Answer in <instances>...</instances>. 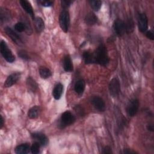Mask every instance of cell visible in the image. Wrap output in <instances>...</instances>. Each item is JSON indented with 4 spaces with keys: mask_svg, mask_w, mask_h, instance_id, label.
<instances>
[{
    "mask_svg": "<svg viewBox=\"0 0 154 154\" xmlns=\"http://www.w3.org/2000/svg\"><path fill=\"white\" fill-rule=\"evenodd\" d=\"M31 150V147L28 143H23L17 146L15 149V153L17 154H26Z\"/></svg>",
    "mask_w": 154,
    "mask_h": 154,
    "instance_id": "cell-14",
    "label": "cell"
},
{
    "mask_svg": "<svg viewBox=\"0 0 154 154\" xmlns=\"http://www.w3.org/2000/svg\"><path fill=\"white\" fill-rule=\"evenodd\" d=\"M146 35V37L149 39H150L151 40H153L154 39V35H153V33L152 31H147Z\"/></svg>",
    "mask_w": 154,
    "mask_h": 154,
    "instance_id": "cell-33",
    "label": "cell"
},
{
    "mask_svg": "<svg viewBox=\"0 0 154 154\" xmlns=\"http://www.w3.org/2000/svg\"><path fill=\"white\" fill-rule=\"evenodd\" d=\"M63 68L66 72H70L73 71V64L70 55H67L63 60Z\"/></svg>",
    "mask_w": 154,
    "mask_h": 154,
    "instance_id": "cell-16",
    "label": "cell"
},
{
    "mask_svg": "<svg viewBox=\"0 0 154 154\" xmlns=\"http://www.w3.org/2000/svg\"><path fill=\"white\" fill-rule=\"evenodd\" d=\"M123 153H135L136 152L131 150V149H126L124 150V151L122 152Z\"/></svg>",
    "mask_w": 154,
    "mask_h": 154,
    "instance_id": "cell-34",
    "label": "cell"
},
{
    "mask_svg": "<svg viewBox=\"0 0 154 154\" xmlns=\"http://www.w3.org/2000/svg\"><path fill=\"white\" fill-rule=\"evenodd\" d=\"M38 2L43 7H51L53 5V2L52 1L49 0H40L38 1Z\"/></svg>",
    "mask_w": 154,
    "mask_h": 154,
    "instance_id": "cell-29",
    "label": "cell"
},
{
    "mask_svg": "<svg viewBox=\"0 0 154 154\" xmlns=\"http://www.w3.org/2000/svg\"><path fill=\"white\" fill-rule=\"evenodd\" d=\"M9 17H10L9 12L6 10L2 9V8H1V10H0V20H1V22L2 23L3 22H5L7 20H8Z\"/></svg>",
    "mask_w": 154,
    "mask_h": 154,
    "instance_id": "cell-25",
    "label": "cell"
},
{
    "mask_svg": "<svg viewBox=\"0 0 154 154\" xmlns=\"http://www.w3.org/2000/svg\"><path fill=\"white\" fill-rule=\"evenodd\" d=\"M31 137L40 143V145L45 146L48 143V139L46 136L40 132H35L31 134Z\"/></svg>",
    "mask_w": 154,
    "mask_h": 154,
    "instance_id": "cell-12",
    "label": "cell"
},
{
    "mask_svg": "<svg viewBox=\"0 0 154 154\" xmlns=\"http://www.w3.org/2000/svg\"><path fill=\"white\" fill-rule=\"evenodd\" d=\"M0 51L1 55L7 61L11 63L14 61L15 57L14 55L4 40H1L0 43Z\"/></svg>",
    "mask_w": 154,
    "mask_h": 154,
    "instance_id": "cell-2",
    "label": "cell"
},
{
    "mask_svg": "<svg viewBox=\"0 0 154 154\" xmlns=\"http://www.w3.org/2000/svg\"><path fill=\"white\" fill-rule=\"evenodd\" d=\"M26 85L28 89L32 92H35L38 89V85L37 82L33 78L30 76L26 79Z\"/></svg>",
    "mask_w": 154,
    "mask_h": 154,
    "instance_id": "cell-20",
    "label": "cell"
},
{
    "mask_svg": "<svg viewBox=\"0 0 154 154\" xmlns=\"http://www.w3.org/2000/svg\"><path fill=\"white\" fill-rule=\"evenodd\" d=\"M1 124H0V125H1V128H2V126H3V125H4V119H3V117H2V116H1Z\"/></svg>",
    "mask_w": 154,
    "mask_h": 154,
    "instance_id": "cell-36",
    "label": "cell"
},
{
    "mask_svg": "<svg viewBox=\"0 0 154 154\" xmlns=\"http://www.w3.org/2000/svg\"><path fill=\"white\" fill-rule=\"evenodd\" d=\"M91 103L93 106L99 111H104L105 104L103 100L99 96H93L91 99Z\"/></svg>",
    "mask_w": 154,
    "mask_h": 154,
    "instance_id": "cell-10",
    "label": "cell"
},
{
    "mask_svg": "<svg viewBox=\"0 0 154 154\" xmlns=\"http://www.w3.org/2000/svg\"><path fill=\"white\" fill-rule=\"evenodd\" d=\"M147 129L149 131H151V132H153V125H147Z\"/></svg>",
    "mask_w": 154,
    "mask_h": 154,
    "instance_id": "cell-35",
    "label": "cell"
},
{
    "mask_svg": "<svg viewBox=\"0 0 154 154\" xmlns=\"http://www.w3.org/2000/svg\"><path fill=\"white\" fill-rule=\"evenodd\" d=\"M76 120L75 116L69 111H66L64 112L60 119V126H61V128H64L67 126H69L72 125Z\"/></svg>",
    "mask_w": 154,
    "mask_h": 154,
    "instance_id": "cell-4",
    "label": "cell"
},
{
    "mask_svg": "<svg viewBox=\"0 0 154 154\" xmlns=\"http://www.w3.org/2000/svg\"><path fill=\"white\" fill-rule=\"evenodd\" d=\"M103 153H112V150H111V148L109 147V146H106L103 148V152H102Z\"/></svg>",
    "mask_w": 154,
    "mask_h": 154,
    "instance_id": "cell-32",
    "label": "cell"
},
{
    "mask_svg": "<svg viewBox=\"0 0 154 154\" xmlns=\"http://www.w3.org/2000/svg\"><path fill=\"white\" fill-rule=\"evenodd\" d=\"M126 32L129 33L133 31L134 30V22L132 19H129L126 22H125Z\"/></svg>",
    "mask_w": 154,
    "mask_h": 154,
    "instance_id": "cell-26",
    "label": "cell"
},
{
    "mask_svg": "<svg viewBox=\"0 0 154 154\" xmlns=\"http://www.w3.org/2000/svg\"><path fill=\"white\" fill-rule=\"evenodd\" d=\"M109 90L111 95L114 97H117L120 93V84L119 79L117 77L113 78L109 84Z\"/></svg>",
    "mask_w": 154,
    "mask_h": 154,
    "instance_id": "cell-5",
    "label": "cell"
},
{
    "mask_svg": "<svg viewBox=\"0 0 154 154\" xmlns=\"http://www.w3.org/2000/svg\"><path fill=\"white\" fill-rule=\"evenodd\" d=\"M139 100L137 99H133L131 100L126 108V112L129 116L134 117L138 112L139 108Z\"/></svg>",
    "mask_w": 154,
    "mask_h": 154,
    "instance_id": "cell-6",
    "label": "cell"
},
{
    "mask_svg": "<svg viewBox=\"0 0 154 154\" xmlns=\"http://www.w3.org/2000/svg\"><path fill=\"white\" fill-rule=\"evenodd\" d=\"M95 63L103 66H106L109 63V58L106 47L103 45H100L96 49L94 54Z\"/></svg>",
    "mask_w": 154,
    "mask_h": 154,
    "instance_id": "cell-1",
    "label": "cell"
},
{
    "mask_svg": "<svg viewBox=\"0 0 154 154\" xmlns=\"http://www.w3.org/2000/svg\"><path fill=\"white\" fill-rule=\"evenodd\" d=\"M138 29L140 32H144L148 28V19L145 13H141L138 19Z\"/></svg>",
    "mask_w": 154,
    "mask_h": 154,
    "instance_id": "cell-9",
    "label": "cell"
},
{
    "mask_svg": "<svg viewBox=\"0 0 154 154\" xmlns=\"http://www.w3.org/2000/svg\"><path fill=\"white\" fill-rule=\"evenodd\" d=\"M82 57L85 64L96 63L94 54L90 53L89 52H84L83 53Z\"/></svg>",
    "mask_w": 154,
    "mask_h": 154,
    "instance_id": "cell-22",
    "label": "cell"
},
{
    "mask_svg": "<svg viewBox=\"0 0 154 154\" xmlns=\"http://www.w3.org/2000/svg\"><path fill=\"white\" fill-rule=\"evenodd\" d=\"M18 55L19 57H20L23 60H29V56L28 55V53L24 51V50H20L19 52H18Z\"/></svg>",
    "mask_w": 154,
    "mask_h": 154,
    "instance_id": "cell-30",
    "label": "cell"
},
{
    "mask_svg": "<svg viewBox=\"0 0 154 154\" xmlns=\"http://www.w3.org/2000/svg\"><path fill=\"white\" fill-rule=\"evenodd\" d=\"M40 111L41 109L39 106H34L29 109L28 112V116L29 118L32 119H36L39 116Z\"/></svg>",
    "mask_w": 154,
    "mask_h": 154,
    "instance_id": "cell-18",
    "label": "cell"
},
{
    "mask_svg": "<svg viewBox=\"0 0 154 154\" xmlns=\"http://www.w3.org/2000/svg\"><path fill=\"white\" fill-rule=\"evenodd\" d=\"M85 22L87 24L90 25H94L97 22V17L93 13L90 12L85 16Z\"/></svg>",
    "mask_w": 154,
    "mask_h": 154,
    "instance_id": "cell-21",
    "label": "cell"
},
{
    "mask_svg": "<svg viewBox=\"0 0 154 154\" xmlns=\"http://www.w3.org/2000/svg\"><path fill=\"white\" fill-rule=\"evenodd\" d=\"M14 28V29L19 32H22L26 29V25L24 23L21 22L16 23L15 24Z\"/></svg>",
    "mask_w": 154,
    "mask_h": 154,
    "instance_id": "cell-27",
    "label": "cell"
},
{
    "mask_svg": "<svg viewBox=\"0 0 154 154\" xmlns=\"http://www.w3.org/2000/svg\"><path fill=\"white\" fill-rule=\"evenodd\" d=\"M63 91V85L61 83H58L54 88L52 91V96L56 100H58L61 97Z\"/></svg>",
    "mask_w": 154,
    "mask_h": 154,
    "instance_id": "cell-15",
    "label": "cell"
},
{
    "mask_svg": "<svg viewBox=\"0 0 154 154\" xmlns=\"http://www.w3.org/2000/svg\"><path fill=\"white\" fill-rule=\"evenodd\" d=\"M5 33L7 35L11 38V39L17 45L22 46L23 45V41L21 37L16 32H14L11 28L7 26L4 29Z\"/></svg>",
    "mask_w": 154,
    "mask_h": 154,
    "instance_id": "cell-7",
    "label": "cell"
},
{
    "mask_svg": "<svg viewBox=\"0 0 154 154\" xmlns=\"http://www.w3.org/2000/svg\"><path fill=\"white\" fill-rule=\"evenodd\" d=\"M19 3L23 9L31 16V17L34 19V13L33 11V8L31 5V4L26 1V0H20L19 1Z\"/></svg>",
    "mask_w": 154,
    "mask_h": 154,
    "instance_id": "cell-13",
    "label": "cell"
},
{
    "mask_svg": "<svg viewBox=\"0 0 154 154\" xmlns=\"http://www.w3.org/2000/svg\"><path fill=\"white\" fill-rule=\"evenodd\" d=\"M91 7L96 11L100 10L102 5V1L99 0H91L89 1Z\"/></svg>",
    "mask_w": 154,
    "mask_h": 154,
    "instance_id": "cell-24",
    "label": "cell"
},
{
    "mask_svg": "<svg viewBox=\"0 0 154 154\" xmlns=\"http://www.w3.org/2000/svg\"><path fill=\"white\" fill-rule=\"evenodd\" d=\"M59 23L61 29L64 32H67L70 25V16L68 11L64 10L60 13L59 16Z\"/></svg>",
    "mask_w": 154,
    "mask_h": 154,
    "instance_id": "cell-3",
    "label": "cell"
},
{
    "mask_svg": "<svg viewBox=\"0 0 154 154\" xmlns=\"http://www.w3.org/2000/svg\"><path fill=\"white\" fill-rule=\"evenodd\" d=\"M40 143L37 141L34 142L31 146V152L32 154H37L40 151Z\"/></svg>",
    "mask_w": 154,
    "mask_h": 154,
    "instance_id": "cell-28",
    "label": "cell"
},
{
    "mask_svg": "<svg viewBox=\"0 0 154 154\" xmlns=\"http://www.w3.org/2000/svg\"><path fill=\"white\" fill-rule=\"evenodd\" d=\"M34 25L37 32H41L44 30L45 23L43 19L40 17H37L34 19Z\"/></svg>",
    "mask_w": 154,
    "mask_h": 154,
    "instance_id": "cell-19",
    "label": "cell"
},
{
    "mask_svg": "<svg viewBox=\"0 0 154 154\" xmlns=\"http://www.w3.org/2000/svg\"><path fill=\"white\" fill-rule=\"evenodd\" d=\"M39 74L42 78L47 79L52 75V72L49 69L45 67H42L39 69Z\"/></svg>",
    "mask_w": 154,
    "mask_h": 154,
    "instance_id": "cell-23",
    "label": "cell"
},
{
    "mask_svg": "<svg viewBox=\"0 0 154 154\" xmlns=\"http://www.w3.org/2000/svg\"><path fill=\"white\" fill-rule=\"evenodd\" d=\"M85 84L84 81L82 79H79L78 81H76L74 86V89L75 92L79 95L82 94L85 90Z\"/></svg>",
    "mask_w": 154,
    "mask_h": 154,
    "instance_id": "cell-17",
    "label": "cell"
},
{
    "mask_svg": "<svg viewBox=\"0 0 154 154\" xmlns=\"http://www.w3.org/2000/svg\"><path fill=\"white\" fill-rule=\"evenodd\" d=\"M113 30L115 34L119 37L123 35L126 32L125 22L120 19H117L115 20L113 24Z\"/></svg>",
    "mask_w": 154,
    "mask_h": 154,
    "instance_id": "cell-8",
    "label": "cell"
},
{
    "mask_svg": "<svg viewBox=\"0 0 154 154\" xmlns=\"http://www.w3.org/2000/svg\"><path fill=\"white\" fill-rule=\"evenodd\" d=\"M73 2V1H69V0H62L61 1V7L64 8L66 9L67 8L70 4Z\"/></svg>",
    "mask_w": 154,
    "mask_h": 154,
    "instance_id": "cell-31",
    "label": "cell"
},
{
    "mask_svg": "<svg viewBox=\"0 0 154 154\" xmlns=\"http://www.w3.org/2000/svg\"><path fill=\"white\" fill-rule=\"evenodd\" d=\"M20 73L19 72L13 73L10 75H9L5 81L4 87L8 88V87H11L18 81V79L20 78Z\"/></svg>",
    "mask_w": 154,
    "mask_h": 154,
    "instance_id": "cell-11",
    "label": "cell"
}]
</instances>
